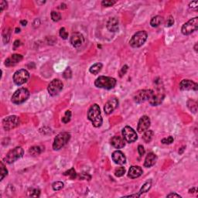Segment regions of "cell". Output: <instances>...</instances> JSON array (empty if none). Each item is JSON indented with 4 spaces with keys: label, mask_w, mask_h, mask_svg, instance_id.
<instances>
[{
    "label": "cell",
    "mask_w": 198,
    "mask_h": 198,
    "mask_svg": "<svg viewBox=\"0 0 198 198\" xmlns=\"http://www.w3.org/2000/svg\"><path fill=\"white\" fill-rule=\"evenodd\" d=\"M20 121H19V118L16 115H10L8 117L5 118L3 121H2V126L5 130L9 131L13 128H16L19 126Z\"/></svg>",
    "instance_id": "8fae6325"
},
{
    "label": "cell",
    "mask_w": 198,
    "mask_h": 198,
    "mask_svg": "<svg viewBox=\"0 0 198 198\" xmlns=\"http://www.w3.org/2000/svg\"><path fill=\"white\" fill-rule=\"evenodd\" d=\"M126 172V169L124 167H119L118 169H116L115 171V175L118 177H122Z\"/></svg>",
    "instance_id": "e575fe53"
},
{
    "label": "cell",
    "mask_w": 198,
    "mask_h": 198,
    "mask_svg": "<svg viewBox=\"0 0 198 198\" xmlns=\"http://www.w3.org/2000/svg\"><path fill=\"white\" fill-rule=\"evenodd\" d=\"M63 87H64V84L60 80L54 79L49 84V85L47 87V91L50 95L56 96L61 92Z\"/></svg>",
    "instance_id": "7c38bea8"
},
{
    "label": "cell",
    "mask_w": 198,
    "mask_h": 198,
    "mask_svg": "<svg viewBox=\"0 0 198 198\" xmlns=\"http://www.w3.org/2000/svg\"><path fill=\"white\" fill-rule=\"evenodd\" d=\"M147 33L144 30L138 31L136 33H135L129 41V44L131 47L137 48V47H142L147 40Z\"/></svg>",
    "instance_id": "277c9868"
},
{
    "label": "cell",
    "mask_w": 198,
    "mask_h": 198,
    "mask_svg": "<svg viewBox=\"0 0 198 198\" xmlns=\"http://www.w3.org/2000/svg\"><path fill=\"white\" fill-rule=\"evenodd\" d=\"M138 154H139V155L140 156H143L144 154H145V149H144V147L143 146V145H139L138 146Z\"/></svg>",
    "instance_id": "7bdbcfd3"
},
{
    "label": "cell",
    "mask_w": 198,
    "mask_h": 198,
    "mask_svg": "<svg viewBox=\"0 0 198 198\" xmlns=\"http://www.w3.org/2000/svg\"><path fill=\"white\" fill-rule=\"evenodd\" d=\"M70 138V133L66 132H60L55 137L53 141V149L54 150H60L67 143H68Z\"/></svg>",
    "instance_id": "5b68a950"
},
{
    "label": "cell",
    "mask_w": 198,
    "mask_h": 198,
    "mask_svg": "<svg viewBox=\"0 0 198 198\" xmlns=\"http://www.w3.org/2000/svg\"><path fill=\"white\" fill-rule=\"evenodd\" d=\"M20 23H21L22 26H26L27 21H26V20H21V21H20Z\"/></svg>",
    "instance_id": "c3c4849f"
},
{
    "label": "cell",
    "mask_w": 198,
    "mask_h": 198,
    "mask_svg": "<svg viewBox=\"0 0 198 198\" xmlns=\"http://www.w3.org/2000/svg\"><path fill=\"white\" fill-rule=\"evenodd\" d=\"M145 133L143 134V141L145 142V143H150L153 139V131L152 130H146L145 132H144Z\"/></svg>",
    "instance_id": "484cf974"
},
{
    "label": "cell",
    "mask_w": 198,
    "mask_h": 198,
    "mask_svg": "<svg viewBox=\"0 0 198 198\" xmlns=\"http://www.w3.org/2000/svg\"><path fill=\"white\" fill-rule=\"evenodd\" d=\"M166 197H180V198L181 197L180 195H179V194H175V193H171V194H168Z\"/></svg>",
    "instance_id": "bcb514c9"
},
{
    "label": "cell",
    "mask_w": 198,
    "mask_h": 198,
    "mask_svg": "<svg viewBox=\"0 0 198 198\" xmlns=\"http://www.w3.org/2000/svg\"><path fill=\"white\" fill-rule=\"evenodd\" d=\"M128 70V66L127 65H125V66L122 67V68H121V71H120V76H122V75H126V71Z\"/></svg>",
    "instance_id": "f6af8a7d"
},
{
    "label": "cell",
    "mask_w": 198,
    "mask_h": 198,
    "mask_svg": "<svg viewBox=\"0 0 198 198\" xmlns=\"http://www.w3.org/2000/svg\"><path fill=\"white\" fill-rule=\"evenodd\" d=\"M42 152V149L40 146H33L31 147L29 150V153L30 154H31L32 155H38L41 153Z\"/></svg>",
    "instance_id": "83f0119b"
},
{
    "label": "cell",
    "mask_w": 198,
    "mask_h": 198,
    "mask_svg": "<svg viewBox=\"0 0 198 198\" xmlns=\"http://www.w3.org/2000/svg\"><path fill=\"white\" fill-rule=\"evenodd\" d=\"M70 118H71V111L67 110L66 111L65 114H64V116L62 118V122L64 123H67L70 121Z\"/></svg>",
    "instance_id": "d6a6232c"
},
{
    "label": "cell",
    "mask_w": 198,
    "mask_h": 198,
    "mask_svg": "<svg viewBox=\"0 0 198 198\" xmlns=\"http://www.w3.org/2000/svg\"><path fill=\"white\" fill-rule=\"evenodd\" d=\"M115 3H116V2L113 1V0H104L101 2V5L104 7L112 6L113 5H115Z\"/></svg>",
    "instance_id": "74e56055"
},
{
    "label": "cell",
    "mask_w": 198,
    "mask_h": 198,
    "mask_svg": "<svg viewBox=\"0 0 198 198\" xmlns=\"http://www.w3.org/2000/svg\"><path fill=\"white\" fill-rule=\"evenodd\" d=\"M194 49H195V51L197 52V43L195 44V47H194Z\"/></svg>",
    "instance_id": "db71d44e"
},
{
    "label": "cell",
    "mask_w": 198,
    "mask_h": 198,
    "mask_svg": "<svg viewBox=\"0 0 198 198\" xmlns=\"http://www.w3.org/2000/svg\"><path fill=\"white\" fill-rule=\"evenodd\" d=\"M189 192L191 194V193H194V192H197V188L196 187H194L192 188V189H190L189 190Z\"/></svg>",
    "instance_id": "681fc988"
},
{
    "label": "cell",
    "mask_w": 198,
    "mask_h": 198,
    "mask_svg": "<svg viewBox=\"0 0 198 198\" xmlns=\"http://www.w3.org/2000/svg\"><path fill=\"white\" fill-rule=\"evenodd\" d=\"M156 162V155L153 153H149L147 154L146 157L145 159V163H144V166L146 168L151 167Z\"/></svg>",
    "instance_id": "603a6c76"
},
{
    "label": "cell",
    "mask_w": 198,
    "mask_h": 198,
    "mask_svg": "<svg viewBox=\"0 0 198 198\" xmlns=\"http://www.w3.org/2000/svg\"><path fill=\"white\" fill-rule=\"evenodd\" d=\"M71 75H72V73H71V70H70V67H67V68L65 70V71L64 72V77L67 79L70 78V77H71Z\"/></svg>",
    "instance_id": "60d3db41"
},
{
    "label": "cell",
    "mask_w": 198,
    "mask_h": 198,
    "mask_svg": "<svg viewBox=\"0 0 198 198\" xmlns=\"http://www.w3.org/2000/svg\"><path fill=\"white\" fill-rule=\"evenodd\" d=\"M10 36H11L10 30H9V31H6H6L3 32L2 36H3V41H4L5 43H7L9 42V39H10Z\"/></svg>",
    "instance_id": "8d00e7d4"
},
{
    "label": "cell",
    "mask_w": 198,
    "mask_h": 198,
    "mask_svg": "<svg viewBox=\"0 0 198 198\" xmlns=\"http://www.w3.org/2000/svg\"><path fill=\"white\" fill-rule=\"evenodd\" d=\"M107 29L110 32H117L119 30V20L117 18L113 17L109 19V21L107 23Z\"/></svg>",
    "instance_id": "7402d4cb"
},
{
    "label": "cell",
    "mask_w": 198,
    "mask_h": 198,
    "mask_svg": "<svg viewBox=\"0 0 198 198\" xmlns=\"http://www.w3.org/2000/svg\"><path fill=\"white\" fill-rule=\"evenodd\" d=\"M163 18L162 16H155L152 18L151 21H150V25L153 27H157L163 23Z\"/></svg>",
    "instance_id": "cb8c5ba5"
},
{
    "label": "cell",
    "mask_w": 198,
    "mask_h": 198,
    "mask_svg": "<svg viewBox=\"0 0 198 198\" xmlns=\"http://www.w3.org/2000/svg\"><path fill=\"white\" fill-rule=\"evenodd\" d=\"M153 90L151 89H144L138 91L135 94L134 97H133L134 101L138 104H141V103L145 102L146 101H149V98H151V96L153 94Z\"/></svg>",
    "instance_id": "9c48e42d"
},
{
    "label": "cell",
    "mask_w": 198,
    "mask_h": 198,
    "mask_svg": "<svg viewBox=\"0 0 198 198\" xmlns=\"http://www.w3.org/2000/svg\"><path fill=\"white\" fill-rule=\"evenodd\" d=\"M87 119L92 123V126L98 128L102 125L103 119L99 105L97 104H92L87 111Z\"/></svg>",
    "instance_id": "6da1fadb"
},
{
    "label": "cell",
    "mask_w": 198,
    "mask_h": 198,
    "mask_svg": "<svg viewBox=\"0 0 198 198\" xmlns=\"http://www.w3.org/2000/svg\"><path fill=\"white\" fill-rule=\"evenodd\" d=\"M111 145L116 149H121L126 145V141L121 136H113L111 139Z\"/></svg>",
    "instance_id": "ffe728a7"
},
{
    "label": "cell",
    "mask_w": 198,
    "mask_h": 198,
    "mask_svg": "<svg viewBox=\"0 0 198 198\" xmlns=\"http://www.w3.org/2000/svg\"><path fill=\"white\" fill-rule=\"evenodd\" d=\"M28 196L30 197H37L40 196V189H35V188H30L27 192Z\"/></svg>",
    "instance_id": "f1b7e54d"
},
{
    "label": "cell",
    "mask_w": 198,
    "mask_h": 198,
    "mask_svg": "<svg viewBox=\"0 0 198 198\" xmlns=\"http://www.w3.org/2000/svg\"><path fill=\"white\" fill-rule=\"evenodd\" d=\"M179 86L181 91H197L198 89V85L196 82L187 79L181 81Z\"/></svg>",
    "instance_id": "5bb4252c"
},
{
    "label": "cell",
    "mask_w": 198,
    "mask_h": 198,
    "mask_svg": "<svg viewBox=\"0 0 198 198\" xmlns=\"http://www.w3.org/2000/svg\"><path fill=\"white\" fill-rule=\"evenodd\" d=\"M64 187V183L61 181H57L52 184V188L53 190H60Z\"/></svg>",
    "instance_id": "4dcf8cb0"
},
{
    "label": "cell",
    "mask_w": 198,
    "mask_h": 198,
    "mask_svg": "<svg viewBox=\"0 0 198 198\" xmlns=\"http://www.w3.org/2000/svg\"><path fill=\"white\" fill-rule=\"evenodd\" d=\"M151 186H152L151 180H148L147 182H145V183L143 185V187H142V188L140 189V190H139L138 194L141 195V194H144V193H147V192L149 191V189H150V188H151Z\"/></svg>",
    "instance_id": "4316f807"
},
{
    "label": "cell",
    "mask_w": 198,
    "mask_h": 198,
    "mask_svg": "<svg viewBox=\"0 0 198 198\" xmlns=\"http://www.w3.org/2000/svg\"><path fill=\"white\" fill-rule=\"evenodd\" d=\"M157 90L155 92H153V94L151 96V98L149 99V103L153 106H158L163 102L165 94H164L163 88L162 87L157 86Z\"/></svg>",
    "instance_id": "ba28073f"
},
{
    "label": "cell",
    "mask_w": 198,
    "mask_h": 198,
    "mask_svg": "<svg viewBox=\"0 0 198 198\" xmlns=\"http://www.w3.org/2000/svg\"><path fill=\"white\" fill-rule=\"evenodd\" d=\"M119 105V100L116 98H112L111 99H109L106 102V104H104V111L106 113L107 115L111 114V112L114 111L116 108Z\"/></svg>",
    "instance_id": "e0dca14e"
},
{
    "label": "cell",
    "mask_w": 198,
    "mask_h": 198,
    "mask_svg": "<svg viewBox=\"0 0 198 198\" xmlns=\"http://www.w3.org/2000/svg\"><path fill=\"white\" fill-rule=\"evenodd\" d=\"M143 170L140 166H132L130 167L129 170H128V177L132 179H136L138 178L143 174Z\"/></svg>",
    "instance_id": "44dd1931"
},
{
    "label": "cell",
    "mask_w": 198,
    "mask_h": 198,
    "mask_svg": "<svg viewBox=\"0 0 198 198\" xmlns=\"http://www.w3.org/2000/svg\"><path fill=\"white\" fill-rule=\"evenodd\" d=\"M102 64L101 63H96L93 64L89 69V71L93 75H98V73L100 72L101 69H102Z\"/></svg>",
    "instance_id": "d4e9b609"
},
{
    "label": "cell",
    "mask_w": 198,
    "mask_h": 198,
    "mask_svg": "<svg viewBox=\"0 0 198 198\" xmlns=\"http://www.w3.org/2000/svg\"><path fill=\"white\" fill-rule=\"evenodd\" d=\"M121 133H122V137L125 141L128 143H134L138 138L136 132L129 126H126L125 128H123Z\"/></svg>",
    "instance_id": "4fadbf2b"
},
{
    "label": "cell",
    "mask_w": 198,
    "mask_h": 198,
    "mask_svg": "<svg viewBox=\"0 0 198 198\" xmlns=\"http://www.w3.org/2000/svg\"><path fill=\"white\" fill-rule=\"evenodd\" d=\"M29 78H30V74L25 69H21L16 71L13 77V81L16 85H22L26 83Z\"/></svg>",
    "instance_id": "30bf717a"
},
{
    "label": "cell",
    "mask_w": 198,
    "mask_h": 198,
    "mask_svg": "<svg viewBox=\"0 0 198 198\" xmlns=\"http://www.w3.org/2000/svg\"><path fill=\"white\" fill-rule=\"evenodd\" d=\"M70 41L73 47H79L82 46V44L84 43V37L81 33H74L70 36Z\"/></svg>",
    "instance_id": "2e32d148"
},
{
    "label": "cell",
    "mask_w": 198,
    "mask_h": 198,
    "mask_svg": "<svg viewBox=\"0 0 198 198\" xmlns=\"http://www.w3.org/2000/svg\"><path fill=\"white\" fill-rule=\"evenodd\" d=\"M198 29V18L194 17L184 23L181 28V32L183 35H189L197 31Z\"/></svg>",
    "instance_id": "52a82bcc"
},
{
    "label": "cell",
    "mask_w": 198,
    "mask_h": 198,
    "mask_svg": "<svg viewBox=\"0 0 198 198\" xmlns=\"http://www.w3.org/2000/svg\"><path fill=\"white\" fill-rule=\"evenodd\" d=\"M19 32H20V29H19V28H16V33H18Z\"/></svg>",
    "instance_id": "816d5d0a"
},
{
    "label": "cell",
    "mask_w": 198,
    "mask_h": 198,
    "mask_svg": "<svg viewBox=\"0 0 198 198\" xmlns=\"http://www.w3.org/2000/svg\"><path fill=\"white\" fill-rule=\"evenodd\" d=\"M23 60V56L20 54H13L8 57L5 61V65L6 67H13L19 64Z\"/></svg>",
    "instance_id": "d6986e66"
},
{
    "label": "cell",
    "mask_w": 198,
    "mask_h": 198,
    "mask_svg": "<svg viewBox=\"0 0 198 198\" xmlns=\"http://www.w3.org/2000/svg\"><path fill=\"white\" fill-rule=\"evenodd\" d=\"M65 176H68L70 177L71 179H75L77 177V173H76V171L75 170V169H70L69 170H67V172H65L64 173Z\"/></svg>",
    "instance_id": "836d02e7"
},
{
    "label": "cell",
    "mask_w": 198,
    "mask_h": 198,
    "mask_svg": "<svg viewBox=\"0 0 198 198\" xmlns=\"http://www.w3.org/2000/svg\"><path fill=\"white\" fill-rule=\"evenodd\" d=\"M51 19L53 21L58 22L61 19V15L58 12L56 11H52L51 12Z\"/></svg>",
    "instance_id": "1f68e13d"
},
{
    "label": "cell",
    "mask_w": 198,
    "mask_h": 198,
    "mask_svg": "<svg viewBox=\"0 0 198 198\" xmlns=\"http://www.w3.org/2000/svg\"><path fill=\"white\" fill-rule=\"evenodd\" d=\"M60 9H66L67 8V6L65 4H64V3H63V4H61L60 5Z\"/></svg>",
    "instance_id": "f907efd6"
},
{
    "label": "cell",
    "mask_w": 198,
    "mask_h": 198,
    "mask_svg": "<svg viewBox=\"0 0 198 198\" xmlns=\"http://www.w3.org/2000/svg\"><path fill=\"white\" fill-rule=\"evenodd\" d=\"M13 46H14V47H15V48H16V47H19V46H20V40H16L14 42V44H13Z\"/></svg>",
    "instance_id": "7dc6e473"
},
{
    "label": "cell",
    "mask_w": 198,
    "mask_h": 198,
    "mask_svg": "<svg viewBox=\"0 0 198 198\" xmlns=\"http://www.w3.org/2000/svg\"><path fill=\"white\" fill-rule=\"evenodd\" d=\"M184 148H185V147H183V148H181V151H179V153L180 154H182L183 151V150H184Z\"/></svg>",
    "instance_id": "f5cc1de1"
},
{
    "label": "cell",
    "mask_w": 198,
    "mask_h": 198,
    "mask_svg": "<svg viewBox=\"0 0 198 198\" xmlns=\"http://www.w3.org/2000/svg\"><path fill=\"white\" fill-rule=\"evenodd\" d=\"M23 148L20 146H17L13 149L12 150L8 153L6 154V155L5 156L4 161L7 163L11 164L13 163L16 162V160H18L19 159H20L21 157H23Z\"/></svg>",
    "instance_id": "8992f818"
},
{
    "label": "cell",
    "mask_w": 198,
    "mask_h": 198,
    "mask_svg": "<svg viewBox=\"0 0 198 198\" xmlns=\"http://www.w3.org/2000/svg\"><path fill=\"white\" fill-rule=\"evenodd\" d=\"M111 158L115 163L118 164V165H123L126 162V155L120 150H116V151L113 152Z\"/></svg>",
    "instance_id": "ac0fdd59"
},
{
    "label": "cell",
    "mask_w": 198,
    "mask_h": 198,
    "mask_svg": "<svg viewBox=\"0 0 198 198\" xmlns=\"http://www.w3.org/2000/svg\"><path fill=\"white\" fill-rule=\"evenodd\" d=\"M6 8H7V2L4 0H2L0 2V10H1V12H2Z\"/></svg>",
    "instance_id": "ee69618b"
},
{
    "label": "cell",
    "mask_w": 198,
    "mask_h": 198,
    "mask_svg": "<svg viewBox=\"0 0 198 198\" xmlns=\"http://www.w3.org/2000/svg\"><path fill=\"white\" fill-rule=\"evenodd\" d=\"M0 172H1V180H2L4 179V177H6L7 174H8V170L5 167L4 164L2 162H1V163H0Z\"/></svg>",
    "instance_id": "f546056e"
},
{
    "label": "cell",
    "mask_w": 198,
    "mask_h": 198,
    "mask_svg": "<svg viewBox=\"0 0 198 198\" xmlns=\"http://www.w3.org/2000/svg\"><path fill=\"white\" fill-rule=\"evenodd\" d=\"M30 92L28 91V89H26L25 87H21L13 94L12 98H11V101L13 104H23L26 101H27V99L30 97Z\"/></svg>",
    "instance_id": "3957f363"
},
{
    "label": "cell",
    "mask_w": 198,
    "mask_h": 198,
    "mask_svg": "<svg viewBox=\"0 0 198 198\" xmlns=\"http://www.w3.org/2000/svg\"><path fill=\"white\" fill-rule=\"evenodd\" d=\"M189 6L190 9H197L198 7V1H193V2H189Z\"/></svg>",
    "instance_id": "b9f144b4"
},
{
    "label": "cell",
    "mask_w": 198,
    "mask_h": 198,
    "mask_svg": "<svg viewBox=\"0 0 198 198\" xmlns=\"http://www.w3.org/2000/svg\"><path fill=\"white\" fill-rule=\"evenodd\" d=\"M59 34H60V37H61L62 39H64V40H66V39H67V37H68V33L67 32L66 29L64 27L60 28Z\"/></svg>",
    "instance_id": "d590c367"
},
{
    "label": "cell",
    "mask_w": 198,
    "mask_h": 198,
    "mask_svg": "<svg viewBox=\"0 0 198 198\" xmlns=\"http://www.w3.org/2000/svg\"><path fill=\"white\" fill-rule=\"evenodd\" d=\"M161 143L163 144H171L172 143H173V138L172 136H169L167 138H164L161 140Z\"/></svg>",
    "instance_id": "f35d334b"
},
{
    "label": "cell",
    "mask_w": 198,
    "mask_h": 198,
    "mask_svg": "<svg viewBox=\"0 0 198 198\" xmlns=\"http://www.w3.org/2000/svg\"><path fill=\"white\" fill-rule=\"evenodd\" d=\"M150 124H151L150 119L147 115H143V117H141V119L138 121V126H137L138 132L143 133V132H145L149 128Z\"/></svg>",
    "instance_id": "9a60e30c"
},
{
    "label": "cell",
    "mask_w": 198,
    "mask_h": 198,
    "mask_svg": "<svg viewBox=\"0 0 198 198\" xmlns=\"http://www.w3.org/2000/svg\"><path fill=\"white\" fill-rule=\"evenodd\" d=\"M117 81L115 78L111 77L100 76L94 81V85L98 88H102L105 90H111L115 87Z\"/></svg>",
    "instance_id": "7a4b0ae2"
},
{
    "label": "cell",
    "mask_w": 198,
    "mask_h": 198,
    "mask_svg": "<svg viewBox=\"0 0 198 198\" xmlns=\"http://www.w3.org/2000/svg\"><path fill=\"white\" fill-rule=\"evenodd\" d=\"M173 23H174V19H173V17L171 16H169L166 22V27H170V26H172V25H173Z\"/></svg>",
    "instance_id": "ab89813d"
}]
</instances>
